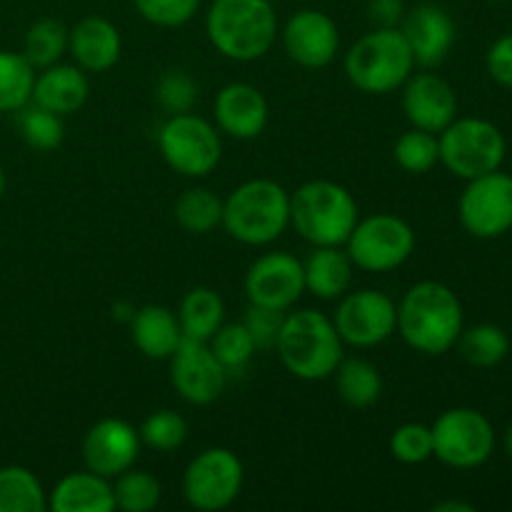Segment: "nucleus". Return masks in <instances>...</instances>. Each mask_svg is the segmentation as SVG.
Masks as SVG:
<instances>
[{"instance_id": "obj_22", "label": "nucleus", "mask_w": 512, "mask_h": 512, "mask_svg": "<svg viewBox=\"0 0 512 512\" xmlns=\"http://www.w3.org/2000/svg\"><path fill=\"white\" fill-rule=\"evenodd\" d=\"M90 95V80L88 73L78 65L55 63L40 70L35 75L33 83V98L30 103L40 105V108L58 113L60 118L70 113H78Z\"/></svg>"}, {"instance_id": "obj_46", "label": "nucleus", "mask_w": 512, "mask_h": 512, "mask_svg": "<svg viewBox=\"0 0 512 512\" xmlns=\"http://www.w3.org/2000/svg\"><path fill=\"white\" fill-rule=\"evenodd\" d=\"M3 193H5V173L3 168H0V198H3Z\"/></svg>"}, {"instance_id": "obj_43", "label": "nucleus", "mask_w": 512, "mask_h": 512, "mask_svg": "<svg viewBox=\"0 0 512 512\" xmlns=\"http://www.w3.org/2000/svg\"><path fill=\"white\" fill-rule=\"evenodd\" d=\"M405 15L403 0H368V18L375 28H398Z\"/></svg>"}, {"instance_id": "obj_47", "label": "nucleus", "mask_w": 512, "mask_h": 512, "mask_svg": "<svg viewBox=\"0 0 512 512\" xmlns=\"http://www.w3.org/2000/svg\"><path fill=\"white\" fill-rule=\"evenodd\" d=\"M485 3H508V0H485Z\"/></svg>"}, {"instance_id": "obj_26", "label": "nucleus", "mask_w": 512, "mask_h": 512, "mask_svg": "<svg viewBox=\"0 0 512 512\" xmlns=\"http://www.w3.org/2000/svg\"><path fill=\"white\" fill-rule=\"evenodd\" d=\"M183 338L208 343L225 323V303L213 288H193L185 293L178 308Z\"/></svg>"}, {"instance_id": "obj_2", "label": "nucleus", "mask_w": 512, "mask_h": 512, "mask_svg": "<svg viewBox=\"0 0 512 512\" xmlns=\"http://www.w3.org/2000/svg\"><path fill=\"white\" fill-rule=\"evenodd\" d=\"M205 33L223 58L253 63L273 50L280 35L278 15L270 0H213Z\"/></svg>"}, {"instance_id": "obj_40", "label": "nucleus", "mask_w": 512, "mask_h": 512, "mask_svg": "<svg viewBox=\"0 0 512 512\" xmlns=\"http://www.w3.org/2000/svg\"><path fill=\"white\" fill-rule=\"evenodd\" d=\"M135 10L158 28H180L190 23L200 8V0H133Z\"/></svg>"}, {"instance_id": "obj_5", "label": "nucleus", "mask_w": 512, "mask_h": 512, "mask_svg": "<svg viewBox=\"0 0 512 512\" xmlns=\"http://www.w3.org/2000/svg\"><path fill=\"white\" fill-rule=\"evenodd\" d=\"M358 220L353 193L335 180H308L290 193V225L310 245H345Z\"/></svg>"}, {"instance_id": "obj_11", "label": "nucleus", "mask_w": 512, "mask_h": 512, "mask_svg": "<svg viewBox=\"0 0 512 512\" xmlns=\"http://www.w3.org/2000/svg\"><path fill=\"white\" fill-rule=\"evenodd\" d=\"M245 483V468L228 448H205L183 473V498L190 508L218 512L238 500Z\"/></svg>"}, {"instance_id": "obj_4", "label": "nucleus", "mask_w": 512, "mask_h": 512, "mask_svg": "<svg viewBox=\"0 0 512 512\" xmlns=\"http://www.w3.org/2000/svg\"><path fill=\"white\" fill-rule=\"evenodd\" d=\"M220 225L243 245L275 243L290 228V193L270 178L245 180L223 200Z\"/></svg>"}, {"instance_id": "obj_18", "label": "nucleus", "mask_w": 512, "mask_h": 512, "mask_svg": "<svg viewBox=\"0 0 512 512\" xmlns=\"http://www.w3.org/2000/svg\"><path fill=\"white\" fill-rule=\"evenodd\" d=\"M403 113L413 128L438 135L458 118V93L433 70H413L403 83Z\"/></svg>"}, {"instance_id": "obj_17", "label": "nucleus", "mask_w": 512, "mask_h": 512, "mask_svg": "<svg viewBox=\"0 0 512 512\" xmlns=\"http://www.w3.org/2000/svg\"><path fill=\"white\" fill-rule=\"evenodd\" d=\"M280 40L295 65L320 70L335 60L340 50V30L323 10H298L280 30Z\"/></svg>"}, {"instance_id": "obj_1", "label": "nucleus", "mask_w": 512, "mask_h": 512, "mask_svg": "<svg viewBox=\"0 0 512 512\" xmlns=\"http://www.w3.org/2000/svg\"><path fill=\"white\" fill-rule=\"evenodd\" d=\"M463 328L465 313L458 293L438 280L415 283L398 303L400 338L423 355L453 350Z\"/></svg>"}, {"instance_id": "obj_19", "label": "nucleus", "mask_w": 512, "mask_h": 512, "mask_svg": "<svg viewBox=\"0 0 512 512\" xmlns=\"http://www.w3.org/2000/svg\"><path fill=\"white\" fill-rule=\"evenodd\" d=\"M400 33L408 40L415 65L433 70L445 63L455 45V23L445 8L435 3H420L403 15Z\"/></svg>"}, {"instance_id": "obj_12", "label": "nucleus", "mask_w": 512, "mask_h": 512, "mask_svg": "<svg viewBox=\"0 0 512 512\" xmlns=\"http://www.w3.org/2000/svg\"><path fill=\"white\" fill-rule=\"evenodd\" d=\"M333 323L350 348H378L398 333V305L383 290H348L340 298Z\"/></svg>"}, {"instance_id": "obj_21", "label": "nucleus", "mask_w": 512, "mask_h": 512, "mask_svg": "<svg viewBox=\"0 0 512 512\" xmlns=\"http://www.w3.org/2000/svg\"><path fill=\"white\" fill-rule=\"evenodd\" d=\"M123 53L120 30L100 15H88L68 30V55L85 73H105L115 68Z\"/></svg>"}, {"instance_id": "obj_23", "label": "nucleus", "mask_w": 512, "mask_h": 512, "mask_svg": "<svg viewBox=\"0 0 512 512\" xmlns=\"http://www.w3.org/2000/svg\"><path fill=\"white\" fill-rule=\"evenodd\" d=\"M355 265L343 245H313L303 260L305 290L318 300H340L353 285Z\"/></svg>"}, {"instance_id": "obj_3", "label": "nucleus", "mask_w": 512, "mask_h": 512, "mask_svg": "<svg viewBox=\"0 0 512 512\" xmlns=\"http://www.w3.org/2000/svg\"><path fill=\"white\" fill-rule=\"evenodd\" d=\"M345 343L330 315L305 308L285 315L283 330L275 350L290 375L305 383L333 378L335 368L345 358Z\"/></svg>"}, {"instance_id": "obj_35", "label": "nucleus", "mask_w": 512, "mask_h": 512, "mask_svg": "<svg viewBox=\"0 0 512 512\" xmlns=\"http://www.w3.org/2000/svg\"><path fill=\"white\" fill-rule=\"evenodd\" d=\"M18 130L25 143L33 150H40V153H50V150L60 148L65 138L63 118L35 103H28L25 108L18 110Z\"/></svg>"}, {"instance_id": "obj_8", "label": "nucleus", "mask_w": 512, "mask_h": 512, "mask_svg": "<svg viewBox=\"0 0 512 512\" xmlns=\"http://www.w3.org/2000/svg\"><path fill=\"white\" fill-rule=\"evenodd\" d=\"M158 148L168 168L185 178H205L223 158L220 130L193 113L168 115L158 130Z\"/></svg>"}, {"instance_id": "obj_36", "label": "nucleus", "mask_w": 512, "mask_h": 512, "mask_svg": "<svg viewBox=\"0 0 512 512\" xmlns=\"http://www.w3.org/2000/svg\"><path fill=\"white\" fill-rule=\"evenodd\" d=\"M208 345L228 375L243 373L258 350L243 323H223L218 333L208 340Z\"/></svg>"}, {"instance_id": "obj_31", "label": "nucleus", "mask_w": 512, "mask_h": 512, "mask_svg": "<svg viewBox=\"0 0 512 512\" xmlns=\"http://www.w3.org/2000/svg\"><path fill=\"white\" fill-rule=\"evenodd\" d=\"M23 55L35 70L60 63L68 55V28L55 18L35 20L25 33Z\"/></svg>"}, {"instance_id": "obj_13", "label": "nucleus", "mask_w": 512, "mask_h": 512, "mask_svg": "<svg viewBox=\"0 0 512 512\" xmlns=\"http://www.w3.org/2000/svg\"><path fill=\"white\" fill-rule=\"evenodd\" d=\"M458 200V218L465 233L478 240L503 238L512 230V175L493 170L465 180Z\"/></svg>"}, {"instance_id": "obj_16", "label": "nucleus", "mask_w": 512, "mask_h": 512, "mask_svg": "<svg viewBox=\"0 0 512 512\" xmlns=\"http://www.w3.org/2000/svg\"><path fill=\"white\" fill-rule=\"evenodd\" d=\"M143 450L140 433L120 418H103L85 433L80 455L83 465L90 473H98L103 478L113 480L123 470L133 468Z\"/></svg>"}, {"instance_id": "obj_24", "label": "nucleus", "mask_w": 512, "mask_h": 512, "mask_svg": "<svg viewBox=\"0 0 512 512\" xmlns=\"http://www.w3.org/2000/svg\"><path fill=\"white\" fill-rule=\"evenodd\" d=\"M48 510L53 512H113V480L90 470L65 475L48 493Z\"/></svg>"}, {"instance_id": "obj_39", "label": "nucleus", "mask_w": 512, "mask_h": 512, "mask_svg": "<svg viewBox=\"0 0 512 512\" xmlns=\"http://www.w3.org/2000/svg\"><path fill=\"white\" fill-rule=\"evenodd\" d=\"M390 453L403 465H423L433 458V433L430 425L403 423L390 435Z\"/></svg>"}, {"instance_id": "obj_27", "label": "nucleus", "mask_w": 512, "mask_h": 512, "mask_svg": "<svg viewBox=\"0 0 512 512\" xmlns=\"http://www.w3.org/2000/svg\"><path fill=\"white\" fill-rule=\"evenodd\" d=\"M333 378L340 400L350 408H370L383 395V375L365 358H343Z\"/></svg>"}, {"instance_id": "obj_42", "label": "nucleus", "mask_w": 512, "mask_h": 512, "mask_svg": "<svg viewBox=\"0 0 512 512\" xmlns=\"http://www.w3.org/2000/svg\"><path fill=\"white\" fill-rule=\"evenodd\" d=\"M485 68L488 75L500 88L512 90V33L500 35L485 55Z\"/></svg>"}, {"instance_id": "obj_44", "label": "nucleus", "mask_w": 512, "mask_h": 512, "mask_svg": "<svg viewBox=\"0 0 512 512\" xmlns=\"http://www.w3.org/2000/svg\"><path fill=\"white\" fill-rule=\"evenodd\" d=\"M433 512H475V505L465 503V500H443V503L433 505Z\"/></svg>"}, {"instance_id": "obj_7", "label": "nucleus", "mask_w": 512, "mask_h": 512, "mask_svg": "<svg viewBox=\"0 0 512 512\" xmlns=\"http://www.w3.org/2000/svg\"><path fill=\"white\" fill-rule=\"evenodd\" d=\"M440 163L460 180L500 170L508 153L503 130L485 118H455L438 133Z\"/></svg>"}, {"instance_id": "obj_14", "label": "nucleus", "mask_w": 512, "mask_h": 512, "mask_svg": "<svg viewBox=\"0 0 512 512\" xmlns=\"http://www.w3.org/2000/svg\"><path fill=\"white\" fill-rule=\"evenodd\" d=\"M305 293L303 260L285 250H273L253 260L245 273V298L250 305L288 313Z\"/></svg>"}, {"instance_id": "obj_33", "label": "nucleus", "mask_w": 512, "mask_h": 512, "mask_svg": "<svg viewBox=\"0 0 512 512\" xmlns=\"http://www.w3.org/2000/svg\"><path fill=\"white\" fill-rule=\"evenodd\" d=\"M113 498L115 508L123 512H150L160 505L163 485L153 473L133 465L113 478Z\"/></svg>"}, {"instance_id": "obj_41", "label": "nucleus", "mask_w": 512, "mask_h": 512, "mask_svg": "<svg viewBox=\"0 0 512 512\" xmlns=\"http://www.w3.org/2000/svg\"><path fill=\"white\" fill-rule=\"evenodd\" d=\"M283 310H273V308H263V305H250L245 310V318L240 323L245 325V330L253 338L255 348L258 350H273L278 345L280 330H283L285 323Z\"/></svg>"}, {"instance_id": "obj_29", "label": "nucleus", "mask_w": 512, "mask_h": 512, "mask_svg": "<svg viewBox=\"0 0 512 512\" xmlns=\"http://www.w3.org/2000/svg\"><path fill=\"white\" fill-rule=\"evenodd\" d=\"M48 493L33 470L23 465L0 468V512H45Z\"/></svg>"}, {"instance_id": "obj_32", "label": "nucleus", "mask_w": 512, "mask_h": 512, "mask_svg": "<svg viewBox=\"0 0 512 512\" xmlns=\"http://www.w3.org/2000/svg\"><path fill=\"white\" fill-rule=\"evenodd\" d=\"M35 68L23 53L0 50V113H18L33 98Z\"/></svg>"}, {"instance_id": "obj_25", "label": "nucleus", "mask_w": 512, "mask_h": 512, "mask_svg": "<svg viewBox=\"0 0 512 512\" xmlns=\"http://www.w3.org/2000/svg\"><path fill=\"white\" fill-rule=\"evenodd\" d=\"M130 333L135 348L150 360H170V355L183 343L178 313L165 305H143L135 310L130 318Z\"/></svg>"}, {"instance_id": "obj_30", "label": "nucleus", "mask_w": 512, "mask_h": 512, "mask_svg": "<svg viewBox=\"0 0 512 512\" xmlns=\"http://www.w3.org/2000/svg\"><path fill=\"white\" fill-rule=\"evenodd\" d=\"M173 213L185 233H213L223 223V198L208 188H188L178 195Z\"/></svg>"}, {"instance_id": "obj_37", "label": "nucleus", "mask_w": 512, "mask_h": 512, "mask_svg": "<svg viewBox=\"0 0 512 512\" xmlns=\"http://www.w3.org/2000/svg\"><path fill=\"white\" fill-rule=\"evenodd\" d=\"M138 433L143 445H148L150 450L173 453V450H178L188 440V423H185V418L180 413L163 408L150 413L138 428Z\"/></svg>"}, {"instance_id": "obj_6", "label": "nucleus", "mask_w": 512, "mask_h": 512, "mask_svg": "<svg viewBox=\"0 0 512 512\" xmlns=\"http://www.w3.org/2000/svg\"><path fill=\"white\" fill-rule=\"evenodd\" d=\"M343 68L360 93L388 95L403 88L415 70V58L400 28H375L350 45Z\"/></svg>"}, {"instance_id": "obj_28", "label": "nucleus", "mask_w": 512, "mask_h": 512, "mask_svg": "<svg viewBox=\"0 0 512 512\" xmlns=\"http://www.w3.org/2000/svg\"><path fill=\"white\" fill-rule=\"evenodd\" d=\"M455 348H458L460 358L473 368H495L508 358L510 338L500 325L478 323L463 328Z\"/></svg>"}, {"instance_id": "obj_15", "label": "nucleus", "mask_w": 512, "mask_h": 512, "mask_svg": "<svg viewBox=\"0 0 512 512\" xmlns=\"http://www.w3.org/2000/svg\"><path fill=\"white\" fill-rule=\"evenodd\" d=\"M170 383L185 403L203 408L223 395L228 373L208 343L183 338L180 348L170 355Z\"/></svg>"}, {"instance_id": "obj_45", "label": "nucleus", "mask_w": 512, "mask_h": 512, "mask_svg": "<svg viewBox=\"0 0 512 512\" xmlns=\"http://www.w3.org/2000/svg\"><path fill=\"white\" fill-rule=\"evenodd\" d=\"M503 445H505V453H508V458L512 460V425L508 430H505V438H503Z\"/></svg>"}, {"instance_id": "obj_10", "label": "nucleus", "mask_w": 512, "mask_h": 512, "mask_svg": "<svg viewBox=\"0 0 512 512\" xmlns=\"http://www.w3.org/2000/svg\"><path fill=\"white\" fill-rule=\"evenodd\" d=\"M350 260L365 273H390L415 253V230L408 220L393 213H375L360 218L343 245Z\"/></svg>"}, {"instance_id": "obj_9", "label": "nucleus", "mask_w": 512, "mask_h": 512, "mask_svg": "<svg viewBox=\"0 0 512 512\" xmlns=\"http://www.w3.org/2000/svg\"><path fill=\"white\" fill-rule=\"evenodd\" d=\"M433 458L453 470H473L488 463L495 453V428L480 410L450 408L430 425Z\"/></svg>"}, {"instance_id": "obj_34", "label": "nucleus", "mask_w": 512, "mask_h": 512, "mask_svg": "<svg viewBox=\"0 0 512 512\" xmlns=\"http://www.w3.org/2000/svg\"><path fill=\"white\" fill-rule=\"evenodd\" d=\"M393 158L405 173L425 175L440 163V143L438 135L428 133V130L410 128L395 140Z\"/></svg>"}, {"instance_id": "obj_38", "label": "nucleus", "mask_w": 512, "mask_h": 512, "mask_svg": "<svg viewBox=\"0 0 512 512\" xmlns=\"http://www.w3.org/2000/svg\"><path fill=\"white\" fill-rule=\"evenodd\" d=\"M155 100L168 115L193 113L198 103V83L185 70H165L155 83Z\"/></svg>"}, {"instance_id": "obj_20", "label": "nucleus", "mask_w": 512, "mask_h": 512, "mask_svg": "<svg viewBox=\"0 0 512 512\" xmlns=\"http://www.w3.org/2000/svg\"><path fill=\"white\" fill-rule=\"evenodd\" d=\"M215 128L235 140H255L268 128L270 108L265 95L250 83H228L213 103Z\"/></svg>"}]
</instances>
